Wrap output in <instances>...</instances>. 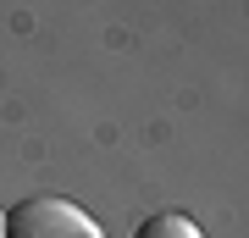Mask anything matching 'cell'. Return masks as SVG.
I'll use <instances>...</instances> for the list:
<instances>
[{"mask_svg":"<svg viewBox=\"0 0 249 238\" xmlns=\"http://www.w3.org/2000/svg\"><path fill=\"white\" fill-rule=\"evenodd\" d=\"M6 238H100L94 216L61 194H34L6 211Z\"/></svg>","mask_w":249,"mask_h":238,"instance_id":"obj_1","label":"cell"},{"mask_svg":"<svg viewBox=\"0 0 249 238\" xmlns=\"http://www.w3.org/2000/svg\"><path fill=\"white\" fill-rule=\"evenodd\" d=\"M133 238H205V233H199L183 211H160V216H150V221H144Z\"/></svg>","mask_w":249,"mask_h":238,"instance_id":"obj_2","label":"cell"},{"mask_svg":"<svg viewBox=\"0 0 249 238\" xmlns=\"http://www.w3.org/2000/svg\"><path fill=\"white\" fill-rule=\"evenodd\" d=\"M0 238H6V211H0Z\"/></svg>","mask_w":249,"mask_h":238,"instance_id":"obj_3","label":"cell"}]
</instances>
